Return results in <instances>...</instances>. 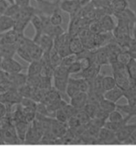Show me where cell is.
<instances>
[{
    "label": "cell",
    "instance_id": "obj_20",
    "mask_svg": "<svg viewBox=\"0 0 136 152\" xmlns=\"http://www.w3.org/2000/svg\"><path fill=\"white\" fill-rule=\"evenodd\" d=\"M42 70V63L40 60H32L27 68V77L40 75Z\"/></svg>",
    "mask_w": 136,
    "mask_h": 152
},
{
    "label": "cell",
    "instance_id": "obj_33",
    "mask_svg": "<svg viewBox=\"0 0 136 152\" xmlns=\"http://www.w3.org/2000/svg\"><path fill=\"white\" fill-rule=\"evenodd\" d=\"M19 9H20V7H18V5H16L15 3H13V4H10L8 6V7L7 8L5 13L3 15H7V16H10L14 19V18L17 15V14L19 11Z\"/></svg>",
    "mask_w": 136,
    "mask_h": 152
},
{
    "label": "cell",
    "instance_id": "obj_6",
    "mask_svg": "<svg viewBox=\"0 0 136 152\" xmlns=\"http://www.w3.org/2000/svg\"><path fill=\"white\" fill-rule=\"evenodd\" d=\"M101 65L97 64L96 62H93L88 69L86 70L81 71L79 74V77H83L88 80H93L96 76L100 72Z\"/></svg>",
    "mask_w": 136,
    "mask_h": 152
},
{
    "label": "cell",
    "instance_id": "obj_1",
    "mask_svg": "<svg viewBox=\"0 0 136 152\" xmlns=\"http://www.w3.org/2000/svg\"><path fill=\"white\" fill-rule=\"evenodd\" d=\"M23 67L18 61H16L13 58H3L0 70L7 74L18 73L23 71Z\"/></svg>",
    "mask_w": 136,
    "mask_h": 152
},
{
    "label": "cell",
    "instance_id": "obj_8",
    "mask_svg": "<svg viewBox=\"0 0 136 152\" xmlns=\"http://www.w3.org/2000/svg\"><path fill=\"white\" fill-rule=\"evenodd\" d=\"M124 95V91L116 85L113 88L103 92V97L114 103H117Z\"/></svg>",
    "mask_w": 136,
    "mask_h": 152
},
{
    "label": "cell",
    "instance_id": "obj_14",
    "mask_svg": "<svg viewBox=\"0 0 136 152\" xmlns=\"http://www.w3.org/2000/svg\"><path fill=\"white\" fill-rule=\"evenodd\" d=\"M95 62L100 65L101 66L109 65L108 55H107V52H106L105 46H102V47H98L96 49Z\"/></svg>",
    "mask_w": 136,
    "mask_h": 152
},
{
    "label": "cell",
    "instance_id": "obj_19",
    "mask_svg": "<svg viewBox=\"0 0 136 152\" xmlns=\"http://www.w3.org/2000/svg\"><path fill=\"white\" fill-rule=\"evenodd\" d=\"M116 109L122 111L131 117L136 116V100L133 102L127 103L126 104L117 105Z\"/></svg>",
    "mask_w": 136,
    "mask_h": 152
},
{
    "label": "cell",
    "instance_id": "obj_26",
    "mask_svg": "<svg viewBox=\"0 0 136 152\" xmlns=\"http://www.w3.org/2000/svg\"><path fill=\"white\" fill-rule=\"evenodd\" d=\"M126 70L128 72L129 77L132 80H135L136 79V59L132 58L130 60L127 64L126 65Z\"/></svg>",
    "mask_w": 136,
    "mask_h": 152
},
{
    "label": "cell",
    "instance_id": "obj_36",
    "mask_svg": "<svg viewBox=\"0 0 136 152\" xmlns=\"http://www.w3.org/2000/svg\"><path fill=\"white\" fill-rule=\"evenodd\" d=\"M68 72L71 74H78L82 71V69H81L80 63L78 61V59L77 61H75V62H73L71 64L69 67L67 68Z\"/></svg>",
    "mask_w": 136,
    "mask_h": 152
},
{
    "label": "cell",
    "instance_id": "obj_11",
    "mask_svg": "<svg viewBox=\"0 0 136 152\" xmlns=\"http://www.w3.org/2000/svg\"><path fill=\"white\" fill-rule=\"evenodd\" d=\"M98 21L100 23L101 27L103 32H111L115 26L113 18L111 17V15H108V14L103 15L98 19Z\"/></svg>",
    "mask_w": 136,
    "mask_h": 152
},
{
    "label": "cell",
    "instance_id": "obj_17",
    "mask_svg": "<svg viewBox=\"0 0 136 152\" xmlns=\"http://www.w3.org/2000/svg\"><path fill=\"white\" fill-rule=\"evenodd\" d=\"M69 48H70L71 53L76 55L78 54L85 49L78 35L71 37V39L69 43Z\"/></svg>",
    "mask_w": 136,
    "mask_h": 152
},
{
    "label": "cell",
    "instance_id": "obj_27",
    "mask_svg": "<svg viewBox=\"0 0 136 152\" xmlns=\"http://www.w3.org/2000/svg\"><path fill=\"white\" fill-rule=\"evenodd\" d=\"M87 28L94 34H99L101 32H103V30H102L100 23H99L98 19H93V20L90 21Z\"/></svg>",
    "mask_w": 136,
    "mask_h": 152
},
{
    "label": "cell",
    "instance_id": "obj_35",
    "mask_svg": "<svg viewBox=\"0 0 136 152\" xmlns=\"http://www.w3.org/2000/svg\"><path fill=\"white\" fill-rule=\"evenodd\" d=\"M55 120L63 124H67L68 120V116L65 113V112L63 111V108L58 109L55 112Z\"/></svg>",
    "mask_w": 136,
    "mask_h": 152
},
{
    "label": "cell",
    "instance_id": "obj_45",
    "mask_svg": "<svg viewBox=\"0 0 136 152\" xmlns=\"http://www.w3.org/2000/svg\"><path fill=\"white\" fill-rule=\"evenodd\" d=\"M76 2L78 3V5L80 6L81 7H83L84 6L87 5L88 3L92 2V0H76Z\"/></svg>",
    "mask_w": 136,
    "mask_h": 152
},
{
    "label": "cell",
    "instance_id": "obj_13",
    "mask_svg": "<svg viewBox=\"0 0 136 152\" xmlns=\"http://www.w3.org/2000/svg\"><path fill=\"white\" fill-rule=\"evenodd\" d=\"M15 25V20L10 16L0 15V34L12 30Z\"/></svg>",
    "mask_w": 136,
    "mask_h": 152
},
{
    "label": "cell",
    "instance_id": "obj_38",
    "mask_svg": "<svg viewBox=\"0 0 136 152\" xmlns=\"http://www.w3.org/2000/svg\"><path fill=\"white\" fill-rule=\"evenodd\" d=\"M78 61L80 63L81 69H82V71L83 70H86V69H88L90 66L92 64V61L88 57H84V58H81L78 59Z\"/></svg>",
    "mask_w": 136,
    "mask_h": 152
},
{
    "label": "cell",
    "instance_id": "obj_30",
    "mask_svg": "<svg viewBox=\"0 0 136 152\" xmlns=\"http://www.w3.org/2000/svg\"><path fill=\"white\" fill-rule=\"evenodd\" d=\"M77 60H78L77 55L74 54V53H71V54L67 55V56H66V57L61 59L60 65H63L64 67L68 68L72 63L75 62Z\"/></svg>",
    "mask_w": 136,
    "mask_h": 152
},
{
    "label": "cell",
    "instance_id": "obj_22",
    "mask_svg": "<svg viewBox=\"0 0 136 152\" xmlns=\"http://www.w3.org/2000/svg\"><path fill=\"white\" fill-rule=\"evenodd\" d=\"M110 7L113 15L114 13L120 12L128 7V3L127 0H111Z\"/></svg>",
    "mask_w": 136,
    "mask_h": 152
},
{
    "label": "cell",
    "instance_id": "obj_37",
    "mask_svg": "<svg viewBox=\"0 0 136 152\" xmlns=\"http://www.w3.org/2000/svg\"><path fill=\"white\" fill-rule=\"evenodd\" d=\"M128 53L131 56V58L136 59V39L131 37L128 45Z\"/></svg>",
    "mask_w": 136,
    "mask_h": 152
},
{
    "label": "cell",
    "instance_id": "obj_48",
    "mask_svg": "<svg viewBox=\"0 0 136 152\" xmlns=\"http://www.w3.org/2000/svg\"><path fill=\"white\" fill-rule=\"evenodd\" d=\"M6 1L8 2L10 4H13V3H14V0H6Z\"/></svg>",
    "mask_w": 136,
    "mask_h": 152
},
{
    "label": "cell",
    "instance_id": "obj_12",
    "mask_svg": "<svg viewBox=\"0 0 136 152\" xmlns=\"http://www.w3.org/2000/svg\"><path fill=\"white\" fill-rule=\"evenodd\" d=\"M20 33L15 31L14 29L8 30L7 32L3 33L2 37L0 39V44H15Z\"/></svg>",
    "mask_w": 136,
    "mask_h": 152
},
{
    "label": "cell",
    "instance_id": "obj_3",
    "mask_svg": "<svg viewBox=\"0 0 136 152\" xmlns=\"http://www.w3.org/2000/svg\"><path fill=\"white\" fill-rule=\"evenodd\" d=\"M59 8L64 12L70 15V17L78 16L81 17V7L76 0H63L59 2Z\"/></svg>",
    "mask_w": 136,
    "mask_h": 152
},
{
    "label": "cell",
    "instance_id": "obj_7",
    "mask_svg": "<svg viewBox=\"0 0 136 152\" xmlns=\"http://www.w3.org/2000/svg\"><path fill=\"white\" fill-rule=\"evenodd\" d=\"M30 23L32 24L35 31V37L32 40L35 43L38 42L39 37H41V35L43 34V23H42V19H41L40 16L38 14L34 15L30 19Z\"/></svg>",
    "mask_w": 136,
    "mask_h": 152
},
{
    "label": "cell",
    "instance_id": "obj_21",
    "mask_svg": "<svg viewBox=\"0 0 136 152\" xmlns=\"http://www.w3.org/2000/svg\"><path fill=\"white\" fill-rule=\"evenodd\" d=\"M50 23L54 26H61L62 23H63V15L61 14V10L59 8V5L56 7L52 13L49 16Z\"/></svg>",
    "mask_w": 136,
    "mask_h": 152
},
{
    "label": "cell",
    "instance_id": "obj_15",
    "mask_svg": "<svg viewBox=\"0 0 136 152\" xmlns=\"http://www.w3.org/2000/svg\"><path fill=\"white\" fill-rule=\"evenodd\" d=\"M17 45L15 44H0V55L3 58H14Z\"/></svg>",
    "mask_w": 136,
    "mask_h": 152
},
{
    "label": "cell",
    "instance_id": "obj_44",
    "mask_svg": "<svg viewBox=\"0 0 136 152\" xmlns=\"http://www.w3.org/2000/svg\"><path fill=\"white\" fill-rule=\"evenodd\" d=\"M7 115V107L5 104L0 102V119Z\"/></svg>",
    "mask_w": 136,
    "mask_h": 152
},
{
    "label": "cell",
    "instance_id": "obj_24",
    "mask_svg": "<svg viewBox=\"0 0 136 152\" xmlns=\"http://www.w3.org/2000/svg\"><path fill=\"white\" fill-rule=\"evenodd\" d=\"M98 107L104 110V111L107 112L108 113H110V112H113L116 109L117 104H116V103H114L111 100H106L103 97L100 100V102L98 103Z\"/></svg>",
    "mask_w": 136,
    "mask_h": 152
},
{
    "label": "cell",
    "instance_id": "obj_50",
    "mask_svg": "<svg viewBox=\"0 0 136 152\" xmlns=\"http://www.w3.org/2000/svg\"><path fill=\"white\" fill-rule=\"evenodd\" d=\"M2 35H3V34H0V39H1V37H2Z\"/></svg>",
    "mask_w": 136,
    "mask_h": 152
},
{
    "label": "cell",
    "instance_id": "obj_31",
    "mask_svg": "<svg viewBox=\"0 0 136 152\" xmlns=\"http://www.w3.org/2000/svg\"><path fill=\"white\" fill-rule=\"evenodd\" d=\"M75 116L78 120V121H79L81 125H86L89 122H90V120H91V118L90 117L83 109L78 110V112H77V113H76Z\"/></svg>",
    "mask_w": 136,
    "mask_h": 152
},
{
    "label": "cell",
    "instance_id": "obj_43",
    "mask_svg": "<svg viewBox=\"0 0 136 152\" xmlns=\"http://www.w3.org/2000/svg\"><path fill=\"white\" fill-rule=\"evenodd\" d=\"M128 7L131 9L136 16V0H127Z\"/></svg>",
    "mask_w": 136,
    "mask_h": 152
},
{
    "label": "cell",
    "instance_id": "obj_41",
    "mask_svg": "<svg viewBox=\"0 0 136 152\" xmlns=\"http://www.w3.org/2000/svg\"><path fill=\"white\" fill-rule=\"evenodd\" d=\"M10 3L7 2L6 0H0V15H3L5 13Z\"/></svg>",
    "mask_w": 136,
    "mask_h": 152
},
{
    "label": "cell",
    "instance_id": "obj_4",
    "mask_svg": "<svg viewBox=\"0 0 136 152\" xmlns=\"http://www.w3.org/2000/svg\"><path fill=\"white\" fill-rule=\"evenodd\" d=\"M87 101H88L87 92H79L71 97L70 104L72 105L77 110H81L86 105Z\"/></svg>",
    "mask_w": 136,
    "mask_h": 152
},
{
    "label": "cell",
    "instance_id": "obj_10",
    "mask_svg": "<svg viewBox=\"0 0 136 152\" xmlns=\"http://www.w3.org/2000/svg\"><path fill=\"white\" fill-rule=\"evenodd\" d=\"M37 44L43 50V53L50 52V50L54 47V38L50 35L43 34L39 37Z\"/></svg>",
    "mask_w": 136,
    "mask_h": 152
},
{
    "label": "cell",
    "instance_id": "obj_40",
    "mask_svg": "<svg viewBox=\"0 0 136 152\" xmlns=\"http://www.w3.org/2000/svg\"><path fill=\"white\" fill-rule=\"evenodd\" d=\"M123 145H136V129L134 131L131 135L123 142Z\"/></svg>",
    "mask_w": 136,
    "mask_h": 152
},
{
    "label": "cell",
    "instance_id": "obj_29",
    "mask_svg": "<svg viewBox=\"0 0 136 152\" xmlns=\"http://www.w3.org/2000/svg\"><path fill=\"white\" fill-rule=\"evenodd\" d=\"M98 107V105L95 104H91V103H86V105L83 107V110L92 119V118L95 117Z\"/></svg>",
    "mask_w": 136,
    "mask_h": 152
},
{
    "label": "cell",
    "instance_id": "obj_46",
    "mask_svg": "<svg viewBox=\"0 0 136 152\" xmlns=\"http://www.w3.org/2000/svg\"><path fill=\"white\" fill-rule=\"evenodd\" d=\"M131 37L135 38V39H136V21L134 23L132 30H131Z\"/></svg>",
    "mask_w": 136,
    "mask_h": 152
},
{
    "label": "cell",
    "instance_id": "obj_23",
    "mask_svg": "<svg viewBox=\"0 0 136 152\" xmlns=\"http://www.w3.org/2000/svg\"><path fill=\"white\" fill-rule=\"evenodd\" d=\"M49 58H50V62L51 66L55 69L56 66L60 65V61L62 58L60 57V55L58 53L55 48L53 47L50 51L49 52Z\"/></svg>",
    "mask_w": 136,
    "mask_h": 152
},
{
    "label": "cell",
    "instance_id": "obj_42",
    "mask_svg": "<svg viewBox=\"0 0 136 152\" xmlns=\"http://www.w3.org/2000/svg\"><path fill=\"white\" fill-rule=\"evenodd\" d=\"M14 3L20 7H23L30 5V0H14Z\"/></svg>",
    "mask_w": 136,
    "mask_h": 152
},
{
    "label": "cell",
    "instance_id": "obj_5",
    "mask_svg": "<svg viewBox=\"0 0 136 152\" xmlns=\"http://www.w3.org/2000/svg\"><path fill=\"white\" fill-rule=\"evenodd\" d=\"M136 129V124H126L123 127L118 130V132H115V135L117 140H118L119 144H122L123 141L131 135V133Z\"/></svg>",
    "mask_w": 136,
    "mask_h": 152
},
{
    "label": "cell",
    "instance_id": "obj_34",
    "mask_svg": "<svg viewBox=\"0 0 136 152\" xmlns=\"http://www.w3.org/2000/svg\"><path fill=\"white\" fill-rule=\"evenodd\" d=\"M131 59V56L127 51H120L117 55V61L126 65Z\"/></svg>",
    "mask_w": 136,
    "mask_h": 152
},
{
    "label": "cell",
    "instance_id": "obj_18",
    "mask_svg": "<svg viewBox=\"0 0 136 152\" xmlns=\"http://www.w3.org/2000/svg\"><path fill=\"white\" fill-rule=\"evenodd\" d=\"M70 77H53L54 88L62 93H65Z\"/></svg>",
    "mask_w": 136,
    "mask_h": 152
},
{
    "label": "cell",
    "instance_id": "obj_47",
    "mask_svg": "<svg viewBox=\"0 0 136 152\" xmlns=\"http://www.w3.org/2000/svg\"><path fill=\"white\" fill-rule=\"evenodd\" d=\"M35 1L38 3V4H42V3L45 2V0H35Z\"/></svg>",
    "mask_w": 136,
    "mask_h": 152
},
{
    "label": "cell",
    "instance_id": "obj_32",
    "mask_svg": "<svg viewBox=\"0 0 136 152\" xmlns=\"http://www.w3.org/2000/svg\"><path fill=\"white\" fill-rule=\"evenodd\" d=\"M123 115H122L121 113L118 112L117 109H115V111H113V112H110V113H109L108 118H107L108 121L112 123L121 122V121L123 120Z\"/></svg>",
    "mask_w": 136,
    "mask_h": 152
},
{
    "label": "cell",
    "instance_id": "obj_28",
    "mask_svg": "<svg viewBox=\"0 0 136 152\" xmlns=\"http://www.w3.org/2000/svg\"><path fill=\"white\" fill-rule=\"evenodd\" d=\"M16 53H17L22 59H23V60L26 61H27V62L30 63V61H32L30 53H28L27 50L25 48V46H23V45L17 46Z\"/></svg>",
    "mask_w": 136,
    "mask_h": 152
},
{
    "label": "cell",
    "instance_id": "obj_9",
    "mask_svg": "<svg viewBox=\"0 0 136 152\" xmlns=\"http://www.w3.org/2000/svg\"><path fill=\"white\" fill-rule=\"evenodd\" d=\"M29 126H30V123L26 122V121H17L14 124L15 133L20 142H24L26 134L27 132Z\"/></svg>",
    "mask_w": 136,
    "mask_h": 152
},
{
    "label": "cell",
    "instance_id": "obj_39",
    "mask_svg": "<svg viewBox=\"0 0 136 152\" xmlns=\"http://www.w3.org/2000/svg\"><path fill=\"white\" fill-rule=\"evenodd\" d=\"M109 113L106 111H104L102 108L98 107V109H97V112L95 113V115L94 118H97V119H99V120H104V121H106L107 120V118H108Z\"/></svg>",
    "mask_w": 136,
    "mask_h": 152
},
{
    "label": "cell",
    "instance_id": "obj_25",
    "mask_svg": "<svg viewBox=\"0 0 136 152\" xmlns=\"http://www.w3.org/2000/svg\"><path fill=\"white\" fill-rule=\"evenodd\" d=\"M115 86L116 83L114 77H112V76H103V80H102V87H103V92L108 91Z\"/></svg>",
    "mask_w": 136,
    "mask_h": 152
},
{
    "label": "cell",
    "instance_id": "obj_16",
    "mask_svg": "<svg viewBox=\"0 0 136 152\" xmlns=\"http://www.w3.org/2000/svg\"><path fill=\"white\" fill-rule=\"evenodd\" d=\"M79 92H80V89L78 86V78H69L67 88H66V94L71 98Z\"/></svg>",
    "mask_w": 136,
    "mask_h": 152
},
{
    "label": "cell",
    "instance_id": "obj_2",
    "mask_svg": "<svg viewBox=\"0 0 136 152\" xmlns=\"http://www.w3.org/2000/svg\"><path fill=\"white\" fill-rule=\"evenodd\" d=\"M97 140H98V144H119V142L116 138L115 133L103 127H101L99 130Z\"/></svg>",
    "mask_w": 136,
    "mask_h": 152
},
{
    "label": "cell",
    "instance_id": "obj_49",
    "mask_svg": "<svg viewBox=\"0 0 136 152\" xmlns=\"http://www.w3.org/2000/svg\"><path fill=\"white\" fill-rule=\"evenodd\" d=\"M2 60H3V58L1 57V55H0V67H1V63H2Z\"/></svg>",
    "mask_w": 136,
    "mask_h": 152
}]
</instances>
